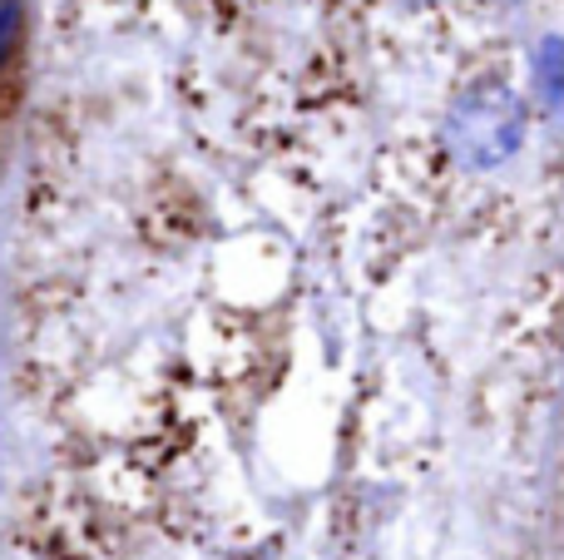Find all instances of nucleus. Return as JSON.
<instances>
[{
	"instance_id": "nucleus-1",
	"label": "nucleus",
	"mask_w": 564,
	"mask_h": 560,
	"mask_svg": "<svg viewBox=\"0 0 564 560\" xmlns=\"http://www.w3.org/2000/svg\"><path fill=\"white\" fill-rule=\"evenodd\" d=\"M446 144L466 169H496L525 144V105L510 85L480 79L451 105Z\"/></svg>"
},
{
	"instance_id": "nucleus-2",
	"label": "nucleus",
	"mask_w": 564,
	"mask_h": 560,
	"mask_svg": "<svg viewBox=\"0 0 564 560\" xmlns=\"http://www.w3.org/2000/svg\"><path fill=\"white\" fill-rule=\"evenodd\" d=\"M535 85L545 95V105H560L564 99V40L545 35L535 50Z\"/></svg>"
},
{
	"instance_id": "nucleus-3",
	"label": "nucleus",
	"mask_w": 564,
	"mask_h": 560,
	"mask_svg": "<svg viewBox=\"0 0 564 560\" xmlns=\"http://www.w3.org/2000/svg\"><path fill=\"white\" fill-rule=\"evenodd\" d=\"M15 35H20V0H0V65L15 50Z\"/></svg>"
},
{
	"instance_id": "nucleus-4",
	"label": "nucleus",
	"mask_w": 564,
	"mask_h": 560,
	"mask_svg": "<svg viewBox=\"0 0 564 560\" xmlns=\"http://www.w3.org/2000/svg\"><path fill=\"white\" fill-rule=\"evenodd\" d=\"M406 6H426V0H406Z\"/></svg>"
}]
</instances>
